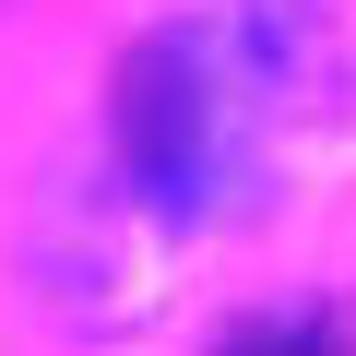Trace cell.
<instances>
[{"instance_id":"cell-2","label":"cell","mask_w":356,"mask_h":356,"mask_svg":"<svg viewBox=\"0 0 356 356\" xmlns=\"http://www.w3.org/2000/svg\"><path fill=\"white\" fill-rule=\"evenodd\" d=\"M238 356H321V332H309V321H297V332H250Z\"/></svg>"},{"instance_id":"cell-1","label":"cell","mask_w":356,"mask_h":356,"mask_svg":"<svg viewBox=\"0 0 356 356\" xmlns=\"http://www.w3.org/2000/svg\"><path fill=\"white\" fill-rule=\"evenodd\" d=\"M332 83L344 60L309 0H214V13L154 24L119 60V107H107L119 191L154 226H214L261 202L332 119Z\"/></svg>"}]
</instances>
